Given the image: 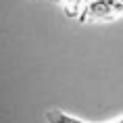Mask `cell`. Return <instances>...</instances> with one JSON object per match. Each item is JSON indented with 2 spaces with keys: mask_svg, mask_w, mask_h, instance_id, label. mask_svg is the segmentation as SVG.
Instances as JSON below:
<instances>
[]
</instances>
